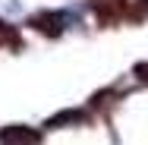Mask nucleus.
I'll list each match as a JSON object with an SVG mask.
<instances>
[{
    "label": "nucleus",
    "mask_w": 148,
    "mask_h": 145,
    "mask_svg": "<svg viewBox=\"0 0 148 145\" xmlns=\"http://www.w3.org/2000/svg\"><path fill=\"white\" fill-rule=\"evenodd\" d=\"M38 142H41V133H35L29 126L13 123V126L0 129V145H38Z\"/></svg>",
    "instance_id": "1"
},
{
    "label": "nucleus",
    "mask_w": 148,
    "mask_h": 145,
    "mask_svg": "<svg viewBox=\"0 0 148 145\" xmlns=\"http://www.w3.org/2000/svg\"><path fill=\"white\" fill-rule=\"evenodd\" d=\"M129 0H98L95 3V13H98V19L101 22H117L123 16H129Z\"/></svg>",
    "instance_id": "2"
},
{
    "label": "nucleus",
    "mask_w": 148,
    "mask_h": 145,
    "mask_svg": "<svg viewBox=\"0 0 148 145\" xmlns=\"http://www.w3.org/2000/svg\"><path fill=\"white\" fill-rule=\"evenodd\" d=\"M32 25L38 32H44V35H60L63 32V16L60 13H41V16L32 19Z\"/></svg>",
    "instance_id": "3"
},
{
    "label": "nucleus",
    "mask_w": 148,
    "mask_h": 145,
    "mask_svg": "<svg viewBox=\"0 0 148 145\" xmlns=\"http://www.w3.org/2000/svg\"><path fill=\"white\" fill-rule=\"evenodd\" d=\"M66 123H85V111H79V107H73V111H63V114H57V117H51L47 120V126L54 129V126H66Z\"/></svg>",
    "instance_id": "4"
},
{
    "label": "nucleus",
    "mask_w": 148,
    "mask_h": 145,
    "mask_svg": "<svg viewBox=\"0 0 148 145\" xmlns=\"http://www.w3.org/2000/svg\"><path fill=\"white\" fill-rule=\"evenodd\" d=\"M136 76H139V82L148 85V63H136Z\"/></svg>",
    "instance_id": "5"
}]
</instances>
